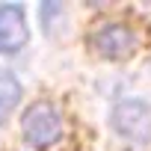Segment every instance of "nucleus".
<instances>
[{
  "mask_svg": "<svg viewBox=\"0 0 151 151\" xmlns=\"http://www.w3.org/2000/svg\"><path fill=\"white\" fill-rule=\"evenodd\" d=\"M62 133V113L47 104V101H39L33 104L27 113H24V139L33 145V148H47L59 139Z\"/></svg>",
  "mask_w": 151,
  "mask_h": 151,
  "instance_id": "f257e3e1",
  "label": "nucleus"
},
{
  "mask_svg": "<svg viewBox=\"0 0 151 151\" xmlns=\"http://www.w3.org/2000/svg\"><path fill=\"white\" fill-rule=\"evenodd\" d=\"M89 45L95 47L98 56L104 59H124L136 50V33L127 27V24H119V21H104L92 36H89Z\"/></svg>",
  "mask_w": 151,
  "mask_h": 151,
  "instance_id": "f03ea898",
  "label": "nucleus"
},
{
  "mask_svg": "<svg viewBox=\"0 0 151 151\" xmlns=\"http://www.w3.org/2000/svg\"><path fill=\"white\" fill-rule=\"evenodd\" d=\"M113 127L127 139H148L151 133V110L139 101H124L113 110Z\"/></svg>",
  "mask_w": 151,
  "mask_h": 151,
  "instance_id": "7ed1b4c3",
  "label": "nucleus"
},
{
  "mask_svg": "<svg viewBox=\"0 0 151 151\" xmlns=\"http://www.w3.org/2000/svg\"><path fill=\"white\" fill-rule=\"evenodd\" d=\"M30 30L24 21V6L0 3V53H15L27 45Z\"/></svg>",
  "mask_w": 151,
  "mask_h": 151,
  "instance_id": "20e7f679",
  "label": "nucleus"
},
{
  "mask_svg": "<svg viewBox=\"0 0 151 151\" xmlns=\"http://www.w3.org/2000/svg\"><path fill=\"white\" fill-rule=\"evenodd\" d=\"M18 101H21V83L15 80V74L0 68V124L9 119V113L15 110Z\"/></svg>",
  "mask_w": 151,
  "mask_h": 151,
  "instance_id": "39448f33",
  "label": "nucleus"
}]
</instances>
